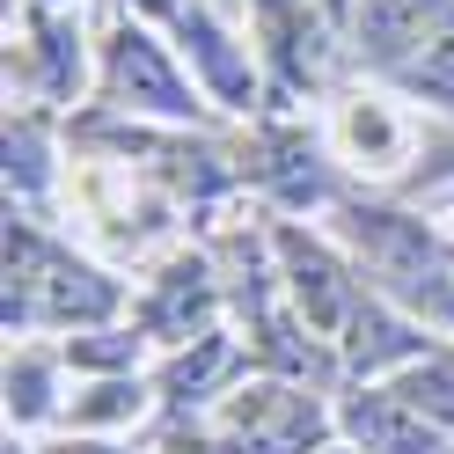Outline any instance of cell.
<instances>
[{
	"label": "cell",
	"mask_w": 454,
	"mask_h": 454,
	"mask_svg": "<svg viewBox=\"0 0 454 454\" xmlns=\"http://www.w3.org/2000/svg\"><path fill=\"white\" fill-rule=\"evenodd\" d=\"M352 235H359V257L381 286L403 301V308H425L433 323H454V271L425 227L403 220V213H352Z\"/></svg>",
	"instance_id": "6da1fadb"
},
{
	"label": "cell",
	"mask_w": 454,
	"mask_h": 454,
	"mask_svg": "<svg viewBox=\"0 0 454 454\" xmlns=\"http://www.w3.org/2000/svg\"><path fill=\"white\" fill-rule=\"evenodd\" d=\"M103 96L118 110H154V118H191L198 110V96L184 89V74L168 67V51L147 30H132V22L103 51Z\"/></svg>",
	"instance_id": "7a4b0ae2"
},
{
	"label": "cell",
	"mask_w": 454,
	"mask_h": 454,
	"mask_svg": "<svg viewBox=\"0 0 454 454\" xmlns=\"http://www.w3.org/2000/svg\"><path fill=\"white\" fill-rule=\"evenodd\" d=\"M316 433H323V418L294 388H242L227 403V447L235 454H308Z\"/></svg>",
	"instance_id": "3957f363"
},
{
	"label": "cell",
	"mask_w": 454,
	"mask_h": 454,
	"mask_svg": "<svg viewBox=\"0 0 454 454\" xmlns=\"http://www.w3.org/2000/svg\"><path fill=\"white\" fill-rule=\"evenodd\" d=\"M286 249V271H294V294H301V316H316V330H345L359 316V286L345 278V264L330 257V249L301 242V235H278Z\"/></svg>",
	"instance_id": "277c9868"
},
{
	"label": "cell",
	"mask_w": 454,
	"mask_h": 454,
	"mask_svg": "<svg viewBox=\"0 0 454 454\" xmlns=\"http://www.w3.org/2000/svg\"><path fill=\"white\" fill-rule=\"evenodd\" d=\"M447 15V0H359V44L366 59L381 67H403V51H425V22Z\"/></svg>",
	"instance_id": "5b68a950"
},
{
	"label": "cell",
	"mask_w": 454,
	"mask_h": 454,
	"mask_svg": "<svg viewBox=\"0 0 454 454\" xmlns=\"http://www.w3.org/2000/svg\"><path fill=\"white\" fill-rule=\"evenodd\" d=\"M184 44L198 51V67L213 74V89H220L227 103H249V67L235 59V37H227L206 8H184Z\"/></svg>",
	"instance_id": "8992f818"
},
{
	"label": "cell",
	"mask_w": 454,
	"mask_h": 454,
	"mask_svg": "<svg viewBox=\"0 0 454 454\" xmlns=\"http://www.w3.org/2000/svg\"><path fill=\"white\" fill-rule=\"evenodd\" d=\"M352 425L366 433V447H381V454H433L425 418H418V411L403 418V403H395V395H374L366 411H352Z\"/></svg>",
	"instance_id": "52a82bcc"
},
{
	"label": "cell",
	"mask_w": 454,
	"mask_h": 454,
	"mask_svg": "<svg viewBox=\"0 0 454 454\" xmlns=\"http://www.w3.org/2000/svg\"><path fill=\"white\" fill-rule=\"evenodd\" d=\"M213 308V286H206V264H176L168 271V286H161V301H154V330H168V337H191V323Z\"/></svg>",
	"instance_id": "ba28073f"
},
{
	"label": "cell",
	"mask_w": 454,
	"mask_h": 454,
	"mask_svg": "<svg viewBox=\"0 0 454 454\" xmlns=\"http://www.w3.org/2000/svg\"><path fill=\"white\" fill-rule=\"evenodd\" d=\"M403 81L425 89V96H447V103H454V15H440V30L425 37V51L403 67Z\"/></svg>",
	"instance_id": "9c48e42d"
},
{
	"label": "cell",
	"mask_w": 454,
	"mask_h": 454,
	"mask_svg": "<svg viewBox=\"0 0 454 454\" xmlns=\"http://www.w3.org/2000/svg\"><path fill=\"white\" fill-rule=\"evenodd\" d=\"M395 403L403 411H433L440 425H454V366H411L403 381H395Z\"/></svg>",
	"instance_id": "30bf717a"
},
{
	"label": "cell",
	"mask_w": 454,
	"mask_h": 454,
	"mask_svg": "<svg viewBox=\"0 0 454 454\" xmlns=\"http://www.w3.org/2000/svg\"><path fill=\"white\" fill-rule=\"evenodd\" d=\"M227 366H235V352H227V337H198V359H184L176 366V374H168V395H198V388H213L220 374H227Z\"/></svg>",
	"instance_id": "8fae6325"
},
{
	"label": "cell",
	"mask_w": 454,
	"mask_h": 454,
	"mask_svg": "<svg viewBox=\"0 0 454 454\" xmlns=\"http://www.w3.org/2000/svg\"><path fill=\"white\" fill-rule=\"evenodd\" d=\"M8 403H15V418H44V411H51L37 359H15V366H8Z\"/></svg>",
	"instance_id": "7c38bea8"
},
{
	"label": "cell",
	"mask_w": 454,
	"mask_h": 454,
	"mask_svg": "<svg viewBox=\"0 0 454 454\" xmlns=\"http://www.w3.org/2000/svg\"><path fill=\"white\" fill-rule=\"evenodd\" d=\"M132 8H147V15H176V0H132Z\"/></svg>",
	"instance_id": "4fadbf2b"
},
{
	"label": "cell",
	"mask_w": 454,
	"mask_h": 454,
	"mask_svg": "<svg viewBox=\"0 0 454 454\" xmlns=\"http://www.w3.org/2000/svg\"><path fill=\"white\" fill-rule=\"evenodd\" d=\"M59 454H110V447H59Z\"/></svg>",
	"instance_id": "5bb4252c"
},
{
	"label": "cell",
	"mask_w": 454,
	"mask_h": 454,
	"mask_svg": "<svg viewBox=\"0 0 454 454\" xmlns=\"http://www.w3.org/2000/svg\"><path fill=\"white\" fill-rule=\"evenodd\" d=\"M168 454H198V447H168Z\"/></svg>",
	"instance_id": "9a60e30c"
}]
</instances>
